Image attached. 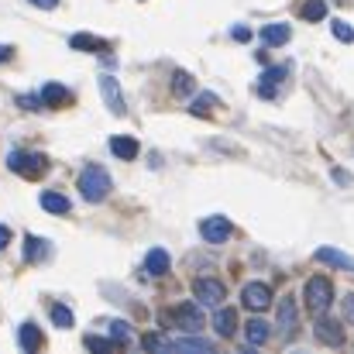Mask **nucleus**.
Masks as SVG:
<instances>
[{"instance_id": "nucleus-26", "label": "nucleus", "mask_w": 354, "mask_h": 354, "mask_svg": "<svg viewBox=\"0 0 354 354\" xmlns=\"http://www.w3.org/2000/svg\"><path fill=\"white\" fill-rule=\"evenodd\" d=\"M52 324H55L59 330H69V327H73V310L62 306V303H55V306H52Z\"/></svg>"}, {"instance_id": "nucleus-8", "label": "nucleus", "mask_w": 354, "mask_h": 354, "mask_svg": "<svg viewBox=\"0 0 354 354\" xmlns=\"http://www.w3.org/2000/svg\"><path fill=\"white\" fill-rule=\"evenodd\" d=\"M241 303H244L248 310L261 313V310H268V303H272V289H268L265 282H248V286L241 289Z\"/></svg>"}, {"instance_id": "nucleus-13", "label": "nucleus", "mask_w": 354, "mask_h": 354, "mask_svg": "<svg viewBox=\"0 0 354 354\" xmlns=\"http://www.w3.org/2000/svg\"><path fill=\"white\" fill-rule=\"evenodd\" d=\"M289 38H292V28H289V24H282V21H279V24H265V28H261V41H265L268 48L286 45Z\"/></svg>"}, {"instance_id": "nucleus-18", "label": "nucleus", "mask_w": 354, "mask_h": 354, "mask_svg": "<svg viewBox=\"0 0 354 354\" xmlns=\"http://www.w3.org/2000/svg\"><path fill=\"white\" fill-rule=\"evenodd\" d=\"M317 261H324V265H337V268L354 272V258L351 254H344V251H337V248H320V251H317Z\"/></svg>"}, {"instance_id": "nucleus-19", "label": "nucleus", "mask_w": 354, "mask_h": 354, "mask_svg": "<svg viewBox=\"0 0 354 354\" xmlns=\"http://www.w3.org/2000/svg\"><path fill=\"white\" fill-rule=\"evenodd\" d=\"M111 151L118 155V158H124V162H131V158H138V141L134 138H127V134H118V138H111Z\"/></svg>"}, {"instance_id": "nucleus-21", "label": "nucleus", "mask_w": 354, "mask_h": 354, "mask_svg": "<svg viewBox=\"0 0 354 354\" xmlns=\"http://www.w3.org/2000/svg\"><path fill=\"white\" fill-rule=\"evenodd\" d=\"M69 45H73V48H80V52H107V41H104V38H97V35H73V38H69Z\"/></svg>"}, {"instance_id": "nucleus-1", "label": "nucleus", "mask_w": 354, "mask_h": 354, "mask_svg": "<svg viewBox=\"0 0 354 354\" xmlns=\"http://www.w3.org/2000/svg\"><path fill=\"white\" fill-rule=\"evenodd\" d=\"M80 193H83L86 203H100V200L111 193V176H107V169L86 165V169L80 172Z\"/></svg>"}, {"instance_id": "nucleus-12", "label": "nucleus", "mask_w": 354, "mask_h": 354, "mask_svg": "<svg viewBox=\"0 0 354 354\" xmlns=\"http://www.w3.org/2000/svg\"><path fill=\"white\" fill-rule=\"evenodd\" d=\"M169 265H172V258H169L165 248H151V251L145 254V272H148V275H165Z\"/></svg>"}, {"instance_id": "nucleus-23", "label": "nucleus", "mask_w": 354, "mask_h": 354, "mask_svg": "<svg viewBox=\"0 0 354 354\" xmlns=\"http://www.w3.org/2000/svg\"><path fill=\"white\" fill-rule=\"evenodd\" d=\"M41 210H48V214H69V200L62 196V193H41Z\"/></svg>"}, {"instance_id": "nucleus-30", "label": "nucleus", "mask_w": 354, "mask_h": 354, "mask_svg": "<svg viewBox=\"0 0 354 354\" xmlns=\"http://www.w3.org/2000/svg\"><path fill=\"white\" fill-rule=\"evenodd\" d=\"M111 337H114L118 344H127V341H131V327H127L124 320H114V324H111Z\"/></svg>"}, {"instance_id": "nucleus-5", "label": "nucleus", "mask_w": 354, "mask_h": 354, "mask_svg": "<svg viewBox=\"0 0 354 354\" xmlns=\"http://www.w3.org/2000/svg\"><path fill=\"white\" fill-rule=\"evenodd\" d=\"M275 327H279V334H282L286 341L296 334V327H299V306H296V296H282V299H279Z\"/></svg>"}, {"instance_id": "nucleus-29", "label": "nucleus", "mask_w": 354, "mask_h": 354, "mask_svg": "<svg viewBox=\"0 0 354 354\" xmlns=\"http://www.w3.org/2000/svg\"><path fill=\"white\" fill-rule=\"evenodd\" d=\"M330 31H334V38H337V41H354V28L348 24V21H334V24H330Z\"/></svg>"}, {"instance_id": "nucleus-24", "label": "nucleus", "mask_w": 354, "mask_h": 354, "mask_svg": "<svg viewBox=\"0 0 354 354\" xmlns=\"http://www.w3.org/2000/svg\"><path fill=\"white\" fill-rule=\"evenodd\" d=\"M221 100L214 97V93H200L196 100H193V107H189V114H196V118H207V114H214V107H217Z\"/></svg>"}, {"instance_id": "nucleus-22", "label": "nucleus", "mask_w": 354, "mask_h": 354, "mask_svg": "<svg viewBox=\"0 0 354 354\" xmlns=\"http://www.w3.org/2000/svg\"><path fill=\"white\" fill-rule=\"evenodd\" d=\"M17 344H21L24 351H38V348H41V334H38V327H35V324H21V330H17Z\"/></svg>"}, {"instance_id": "nucleus-3", "label": "nucleus", "mask_w": 354, "mask_h": 354, "mask_svg": "<svg viewBox=\"0 0 354 354\" xmlns=\"http://www.w3.org/2000/svg\"><path fill=\"white\" fill-rule=\"evenodd\" d=\"M7 165H10V172H17V176H24V179H38V176L48 169V158L38 155V151H10Z\"/></svg>"}, {"instance_id": "nucleus-25", "label": "nucleus", "mask_w": 354, "mask_h": 354, "mask_svg": "<svg viewBox=\"0 0 354 354\" xmlns=\"http://www.w3.org/2000/svg\"><path fill=\"white\" fill-rule=\"evenodd\" d=\"M172 90H176L179 97H186V93H193V90H196V80H193L189 73H183V69H179V73L172 76Z\"/></svg>"}, {"instance_id": "nucleus-15", "label": "nucleus", "mask_w": 354, "mask_h": 354, "mask_svg": "<svg viewBox=\"0 0 354 354\" xmlns=\"http://www.w3.org/2000/svg\"><path fill=\"white\" fill-rule=\"evenodd\" d=\"M214 330H217V337H231L237 330V313L231 306H221V310L214 313Z\"/></svg>"}, {"instance_id": "nucleus-4", "label": "nucleus", "mask_w": 354, "mask_h": 354, "mask_svg": "<svg viewBox=\"0 0 354 354\" xmlns=\"http://www.w3.org/2000/svg\"><path fill=\"white\" fill-rule=\"evenodd\" d=\"M162 320H172V327H179V330H186V334H196L200 327H203V313H200V306L196 303H179L172 313H165Z\"/></svg>"}, {"instance_id": "nucleus-27", "label": "nucleus", "mask_w": 354, "mask_h": 354, "mask_svg": "<svg viewBox=\"0 0 354 354\" xmlns=\"http://www.w3.org/2000/svg\"><path fill=\"white\" fill-rule=\"evenodd\" d=\"M303 17L306 21H324L327 17V3L324 0H306L303 3Z\"/></svg>"}, {"instance_id": "nucleus-20", "label": "nucleus", "mask_w": 354, "mask_h": 354, "mask_svg": "<svg viewBox=\"0 0 354 354\" xmlns=\"http://www.w3.org/2000/svg\"><path fill=\"white\" fill-rule=\"evenodd\" d=\"M41 100H45V107H62V104L73 100V93H69L66 86H59V83H48V86L41 90Z\"/></svg>"}, {"instance_id": "nucleus-17", "label": "nucleus", "mask_w": 354, "mask_h": 354, "mask_svg": "<svg viewBox=\"0 0 354 354\" xmlns=\"http://www.w3.org/2000/svg\"><path fill=\"white\" fill-rule=\"evenodd\" d=\"M169 351H214V341L207 337H176V341H165Z\"/></svg>"}, {"instance_id": "nucleus-9", "label": "nucleus", "mask_w": 354, "mask_h": 354, "mask_svg": "<svg viewBox=\"0 0 354 354\" xmlns=\"http://www.w3.org/2000/svg\"><path fill=\"white\" fill-rule=\"evenodd\" d=\"M100 93H104V104L111 107V114H118V118L127 114V107H124V93H120V86H118L114 76H100Z\"/></svg>"}, {"instance_id": "nucleus-16", "label": "nucleus", "mask_w": 354, "mask_h": 354, "mask_svg": "<svg viewBox=\"0 0 354 354\" xmlns=\"http://www.w3.org/2000/svg\"><path fill=\"white\" fill-rule=\"evenodd\" d=\"M48 254H52V244L45 237H35V234L24 237V258L28 261H45Z\"/></svg>"}, {"instance_id": "nucleus-2", "label": "nucleus", "mask_w": 354, "mask_h": 354, "mask_svg": "<svg viewBox=\"0 0 354 354\" xmlns=\"http://www.w3.org/2000/svg\"><path fill=\"white\" fill-rule=\"evenodd\" d=\"M303 299H306V310L310 313H327L330 310V303H334V286H330V279H324V275H313L310 282H306V289H303Z\"/></svg>"}, {"instance_id": "nucleus-31", "label": "nucleus", "mask_w": 354, "mask_h": 354, "mask_svg": "<svg viewBox=\"0 0 354 354\" xmlns=\"http://www.w3.org/2000/svg\"><path fill=\"white\" fill-rule=\"evenodd\" d=\"M86 348H93V351H114L120 344L114 337H111V341H107V337H86Z\"/></svg>"}, {"instance_id": "nucleus-28", "label": "nucleus", "mask_w": 354, "mask_h": 354, "mask_svg": "<svg viewBox=\"0 0 354 354\" xmlns=\"http://www.w3.org/2000/svg\"><path fill=\"white\" fill-rule=\"evenodd\" d=\"M17 104H21V111H45L41 93H21V97H17Z\"/></svg>"}, {"instance_id": "nucleus-6", "label": "nucleus", "mask_w": 354, "mask_h": 354, "mask_svg": "<svg viewBox=\"0 0 354 354\" xmlns=\"http://www.w3.org/2000/svg\"><path fill=\"white\" fill-rule=\"evenodd\" d=\"M193 296H196V303H203V306H221V303L227 299V289H224V282H217V279H196V282H193Z\"/></svg>"}, {"instance_id": "nucleus-33", "label": "nucleus", "mask_w": 354, "mask_h": 354, "mask_svg": "<svg viewBox=\"0 0 354 354\" xmlns=\"http://www.w3.org/2000/svg\"><path fill=\"white\" fill-rule=\"evenodd\" d=\"M231 35H234V41H248V38H251V31H248L244 24H237L234 31H231Z\"/></svg>"}, {"instance_id": "nucleus-35", "label": "nucleus", "mask_w": 354, "mask_h": 354, "mask_svg": "<svg viewBox=\"0 0 354 354\" xmlns=\"http://www.w3.org/2000/svg\"><path fill=\"white\" fill-rule=\"evenodd\" d=\"M35 7H41V10H55L59 7V0H31Z\"/></svg>"}, {"instance_id": "nucleus-14", "label": "nucleus", "mask_w": 354, "mask_h": 354, "mask_svg": "<svg viewBox=\"0 0 354 354\" xmlns=\"http://www.w3.org/2000/svg\"><path fill=\"white\" fill-rule=\"evenodd\" d=\"M244 337H248V344H251V348H261V344L272 337V327H268L265 320H258V317H254V320H248V324H244Z\"/></svg>"}, {"instance_id": "nucleus-32", "label": "nucleus", "mask_w": 354, "mask_h": 354, "mask_svg": "<svg viewBox=\"0 0 354 354\" xmlns=\"http://www.w3.org/2000/svg\"><path fill=\"white\" fill-rule=\"evenodd\" d=\"M141 344H145V348H148V351H169V348H165V341H162V337H158V334H148V337H145V341H141Z\"/></svg>"}, {"instance_id": "nucleus-34", "label": "nucleus", "mask_w": 354, "mask_h": 354, "mask_svg": "<svg viewBox=\"0 0 354 354\" xmlns=\"http://www.w3.org/2000/svg\"><path fill=\"white\" fill-rule=\"evenodd\" d=\"M344 313H348V320L354 324V292H348V296H344Z\"/></svg>"}, {"instance_id": "nucleus-10", "label": "nucleus", "mask_w": 354, "mask_h": 354, "mask_svg": "<svg viewBox=\"0 0 354 354\" xmlns=\"http://www.w3.org/2000/svg\"><path fill=\"white\" fill-rule=\"evenodd\" d=\"M200 234L207 244H224L227 237H231V224L224 221V217H207L203 224H200Z\"/></svg>"}, {"instance_id": "nucleus-38", "label": "nucleus", "mask_w": 354, "mask_h": 354, "mask_svg": "<svg viewBox=\"0 0 354 354\" xmlns=\"http://www.w3.org/2000/svg\"><path fill=\"white\" fill-rule=\"evenodd\" d=\"M10 55H14V48H10V45H0V62H7Z\"/></svg>"}, {"instance_id": "nucleus-11", "label": "nucleus", "mask_w": 354, "mask_h": 354, "mask_svg": "<svg viewBox=\"0 0 354 354\" xmlns=\"http://www.w3.org/2000/svg\"><path fill=\"white\" fill-rule=\"evenodd\" d=\"M289 69H292L289 62H286V66H272V69H265V73H261V83H258V93H261V97H275V90H279V83L289 76Z\"/></svg>"}, {"instance_id": "nucleus-7", "label": "nucleus", "mask_w": 354, "mask_h": 354, "mask_svg": "<svg viewBox=\"0 0 354 354\" xmlns=\"http://www.w3.org/2000/svg\"><path fill=\"white\" fill-rule=\"evenodd\" d=\"M313 334H317V341H320V344H327V348H341V344H344V327H341L337 320L324 317V313L317 317Z\"/></svg>"}, {"instance_id": "nucleus-37", "label": "nucleus", "mask_w": 354, "mask_h": 354, "mask_svg": "<svg viewBox=\"0 0 354 354\" xmlns=\"http://www.w3.org/2000/svg\"><path fill=\"white\" fill-rule=\"evenodd\" d=\"M334 179H337L341 186H348V183H351V176H348V172H341V169H334Z\"/></svg>"}, {"instance_id": "nucleus-36", "label": "nucleus", "mask_w": 354, "mask_h": 354, "mask_svg": "<svg viewBox=\"0 0 354 354\" xmlns=\"http://www.w3.org/2000/svg\"><path fill=\"white\" fill-rule=\"evenodd\" d=\"M7 244H10V227H3V224H0V251H3Z\"/></svg>"}]
</instances>
